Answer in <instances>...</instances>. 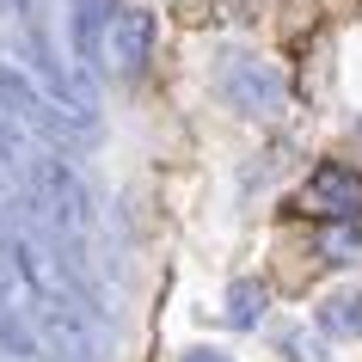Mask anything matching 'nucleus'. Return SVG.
Returning <instances> with one entry per match:
<instances>
[{
    "label": "nucleus",
    "mask_w": 362,
    "mask_h": 362,
    "mask_svg": "<svg viewBox=\"0 0 362 362\" xmlns=\"http://www.w3.org/2000/svg\"><path fill=\"white\" fill-rule=\"evenodd\" d=\"M320 332L325 338H362V288H332L320 301Z\"/></svg>",
    "instance_id": "nucleus-5"
},
{
    "label": "nucleus",
    "mask_w": 362,
    "mask_h": 362,
    "mask_svg": "<svg viewBox=\"0 0 362 362\" xmlns=\"http://www.w3.org/2000/svg\"><path fill=\"white\" fill-rule=\"evenodd\" d=\"M68 31H74V62L80 68H105V31H111V0H68Z\"/></svg>",
    "instance_id": "nucleus-4"
},
{
    "label": "nucleus",
    "mask_w": 362,
    "mask_h": 362,
    "mask_svg": "<svg viewBox=\"0 0 362 362\" xmlns=\"http://www.w3.org/2000/svg\"><path fill=\"white\" fill-rule=\"evenodd\" d=\"M301 209L320 215V221H356L362 215V172L350 166H313V178L301 185Z\"/></svg>",
    "instance_id": "nucleus-2"
},
{
    "label": "nucleus",
    "mask_w": 362,
    "mask_h": 362,
    "mask_svg": "<svg viewBox=\"0 0 362 362\" xmlns=\"http://www.w3.org/2000/svg\"><path fill=\"white\" fill-rule=\"evenodd\" d=\"M215 93L228 98L240 117H283V105H288L283 74L264 56H246V49H228L215 62Z\"/></svg>",
    "instance_id": "nucleus-1"
},
{
    "label": "nucleus",
    "mask_w": 362,
    "mask_h": 362,
    "mask_svg": "<svg viewBox=\"0 0 362 362\" xmlns=\"http://www.w3.org/2000/svg\"><path fill=\"white\" fill-rule=\"evenodd\" d=\"M153 56V13L148 6H117L111 31H105V68L111 74H141V62Z\"/></svg>",
    "instance_id": "nucleus-3"
},
{
    "label": "nucleus",
    "mask_w": 362,
    "mask_h": 362,
    "mask_svg": "<svg viewBox=\"0 0 362 362\" xmlns=\"http://www.w3.org/2000/svg\"><path fill=\"white\" fill-rule=\"evenodd\" d=\"M276 350H283L288 362H332L325 344L313 338V332H301V325H283V332H276Z\"/></svg>",
    "instance_id": "nucleus-7"
},
{
    "label": "nucleus",
    "mask_w": 362,
    "mask_h": 362,
    "mask_svg": "<svg viewBox=\"0 0 362 362\" xmlns=\"http://www.w3.org/2000/svg\"><path fill=\"white\" fill-rule=\"evenodd\" d=\"M362 252V240H356V221H332V233H325V258L332 264H350Z\"/></svg>",
    "instance_id": "nucleus-8"
},
{
    "label": "nucleus",
    "mask_w": 362,
    "mask_h": 362,
    "mask_svg": "<svg viewBox=\"0 0 362 362\" xmlns=\"http://www.w3.org/2000/svg\"><path fill=\"white\" fill-rule=\"evenodd\" d=\"M178 362H233V356H221V350H209V344H197V350H185Z\"/></svg>",
    "instance_id": "nucleus-9"
},
{
    "label": "nucleus",
    "mask_w": 362,
    "mask_h": 362,
    "mask_svg": "<svg viewBox=\"0 0 362 362\" xmlns=\"http://www.w3.org/2000/svg\"><path fill=\"white\" fill-rule=\"evenodd\" d=\"M43 362H62V356H43Z\"/></svg>",
    "instance_id": "nucleus-10"
},
{
    "label": "nucleus",
    "mask_w": 362,
    "mask_h": 362,
    "mask_svg": "<svg viewBox=\"0 0 362 362\" xmlns=\"http://www.w3.org/2000/svg\"><path fill=\"white\" fill-rule=\"evenodd\" d=\"M264 283H252V276H240V283L228 288V325H240V332H252V325L264 320Z\"/></svg>",
    "instance_id": "nucleus-6"
}]
</instances>
